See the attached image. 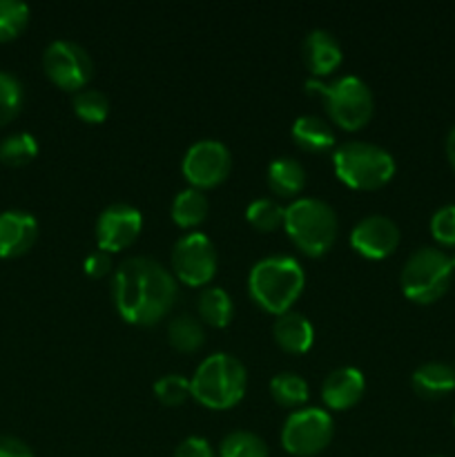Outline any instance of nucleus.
<instances>
[{
	"instance_id": "obj_1",
	"label": "nucleus",
	"mask_w": 455,
	"mask_h": 457,
	"mask_svg": "<svg viewBox=\"0 0 455 457\" xmlns=\"http://www.w3.org/2000/svg\"><path fill=\"white\" fill-rule=\"evenodd\" d=\"M116 312L132 326H154L177 299V279L168 268L150 257H129L112 277Z\"/></svg>"
},
{
	"instance_id": "obj_2",
	"label": "nucleus",
	"mask_w": 455,
	"mask_h": 457,
	"mask_svg": "<svg viewBox=\"0 0 455 457\" xmlns=\"http://www.w3.org/2000/svg\"><path fill=\"white\" fill-rule=\"evenodd\" d=\"M306 275L297 259L288 254H270L250 268L248 290L252 302L270 315H284L293 311L294 302L302 297Z\"/></svg>"
},
{
	"instance_id": "obj_3",
	"label": "nucleus",
	"mask_w": 455,
	"mask_h": 457,
	"mask_svg": "<svg viewBox=\"0 0 455 457\" xmlns=\"http://www.w3.org/2000/svg\"><path fill=\"white\" fill-rule=\"evenodd\" d=\"M192 397L210 411H228L239 404L248 386V370L228 353L205 357L190 379Z\"/></svg>"
},
{
	"instance_id": "obj_4",
	"label": "nucleus",
	"mask_w": 455,
	"mask_h": 457,
	"mask_svg": "<svg viewBox=\"0 0 455 457\" xmlns=\"http://www.w3.org/2000/svg\"><path fill=\"white\" fill-rule=\"evenodd\" d=\"M333 168L339 181L352 190H379L395 177V159L382 145L346 141L335 147Z\"/></svg>"
},
{
	"instance_id": "obj_5",
	"label": "nucleus",
	"mask_w": 455,
	"mask_h": 457,
	"mask_svg": "<svg viewBox=\"0 0 455 457\" xmlns=\"http://www.w3.org/2000/svg\"><path fill=\"white\" fill-rule=\"evenodd\" d=\"M306 89L308 94H315L324 101L330 119L348 132L361 129L373 116V92L360 76H339L330 83H324L319 79H308Z\"/></svg>"
},
{
	"instance_id": "obj_6",
	"label": "nucleus",
	"mask_w": 455,
	"mask_h": 457,
	"mask_svg": "<svg viewBox=\"0 0 455 457\" xmlns=\"http://www.w3.org/2000/svg\"><path fill=\"white\" fill-rule=\"evenodd\" d=\"M284 228L290 241L308 257H321L337 239V214L321 199H294L285 208Z\"/></svg>"
},
{
	"instance_id": "obj_7",
	"label": "nucleus",
	"mask_w": 455,
	"mask_h": 457,
	"mask_svg": "<svg viewBox=\"0 0 455 457\" xmlns=\"http://www.w3.org/2000/svg\"><path fill=\"white\" fill-rule=\"evenodd\" d=\"M453 275L451 257L444 250L431 248V245L418 248L406 259L400 272L401 293L413 303L428 306V303L444 297L446 290L451 288Z\"/></svg>"
},
{
	"instance_id": "obj_8",
	"label": "nucleus",
	"mask_w": 455,
	"mask_h": 457,
	"mask_svg": "<svg viewBox=\"0 0 455 457\" xmlns=\"http://www.w3.org/2000/svg\"><path fill=\"white\" fill-rule=\"evenodd\" d=\"M335 436V422L328 411L297 409L285 418L281 428V445L290 455L312 457L326 449Z\"/></svg>"
},
{
	"instance_id": "obj_9",
	"label": "nucleus",
	"mask_w": 455,
	"mask_h": 457,
	"mask_svg": "<svg viewBox=\"0 0 455 457\" xmlns=\"http://www.w3.org/2000/svg\"><path fill=\"white\" fill-rule=\"evenodd\" d=\"M43 70L54 85L67 92H80L94 76V61L87 49L74 40H54L43 54Z\"/></svg>"
},
{
	"instance_id": "obj_10",
	"label": "nucleus",
	"mask_w": 455,
	"mask_h": 457,
	"mask_svg": "<svg viewBox=\"0 0 455 457\" xmlns=\"http://www.w3.org/2000/svg\"><path fill=\"white\" fill-rule=\"evenodd\" d=\"M172 270L186 286H205L217 275V250L203 232H187L172 248Z\"/></svg>"
},
{
	"instance_id": "obj_11",
	"label": "nucleus",
	"mask_w": 455,
	"mask_h": 457,
	"mask_svg": "<svg viewBox=\"0 0 455 457\" xmlns=\"http://www.w3.org/2000/svg\"><path fill=\"white\" fill-rule=\"evenodd\" d=\"M232 168V154L217 138H201L181 161V172L187 179L190 187L208 190L221 186Z\"/></svg>"
},
{
	"instance_id": "obj_12",
	"label": "nucleus",
	"mask_w": 455,
	"mask_h": 457,
	"mask_svg": "<svg viewBox=\"0 0 455 457\" xmlns=\"http://www.w3.org/2000/svg\"><path fill=\"white\" fill-rule=\"evenodd\" d=\"M143 230L141 210L129 204H112L98 214L94 235L103 253H120L138 239Z\"/></svg>"
},
{
	"instance_id": "obj_13",
	"label": "nucleus",
	"mask_w": 455,
	"mask_h": 457,
	"mask_svg": "<svg viewBox=\"0 0 455 457\" xmlns=\"http://www.w3.org/2000/svg\"><path fill=\"white\" fill-rule=\"evenodd\" d=\"M351 245L352 250L366 259H379L391 257L400 245V228L393 219L384 217V214H368L351 232Z\"/></svg>"
},
{
	"instance_id": "obj_14",
	"label": "nucleus",
	"mask_w": 455,
	"mask_h": 457,
	"mask_svg": "<svg viewBox=\"0 0 455 457\" xmlns=\"http://www.w3.org/2000/svg\"><path fill=\"white\" fill-rule=\"evenodd\" d=\"M38 239V221L25 210L0 212V257H22Z\"/></svg>"
},
{
	"instance_id": "obj_15",
	"label": "nucleus",
	"mask_w": 455,
	"mask_h": 457,
	"mask_svg": "<svg viewBox=\"0 0 455 457\" xmlns=\"http://www.w3.org/2000/svg\"><path fill=\"white\" fill-rule=\"evenodd\" d=\"M366 391V379L360 369L342 366L328 373V378L321 384V400L330 411L352 409L361 400Z\"/></svg>"
},
{
	"instance_id": "obj_16",
	"label": "nucleus",
	"mask_w": 455,
	"mask_h": 457,
	"mask_svg": "<svg viewBox=\"0 0 455 457\" xmlns=\"http://www.w3.org/2000/svg\"><path fill=\"white\" fill-rule=\"evenodd\" d=\"M343 61V52L339 40L328 29H312L303 40V62L317 76H330Z\"/></svg>"
},
{
	"instance_id": "obj_17",
	"label": "nucleus",
	"mask_w": 455,
	"mask_h": 457,
	"mask_svg": "<svg viewBox=\"0 0 455 457\" xmlns=\"http://www.w3.org/2000/svg\"><path fill=\"white\" fill-rule=\"evenodd\" d=\"M272 335H275L277 346L290 355H303V353L310 351L312 342H315V328L308 321V317L294 311L277 317Z\"/></svg>"
},
{
	"instance_id": "obj_18",
	"label": "nucleus",
	"mask_w": 455,
	"mask_h": 457,
	"mask_svg": "<svg viewBox=\"0 0 455 457\" xmlns=\"http://www.w3.org/2000/svg\"><path fill=\"white\" fill-rule=\"evenodd\" d=\"M410 384L424 400H442L455 391V369L442 361H426L415 369Z\"/></svg>"
},
{
	"instance_id": "obj_19",
	"label": "nucleus",
	"mask_w": 455,
	"mask_h": 457,
	"mask_svg": "<svg viewBox=\"0 0 455 457\" xmlns=\"http://www.w3.org/2000/svg\"><path fill=\"white\" fill-rule=\"evenodd\" d=\"M293 141L297 143L302 150L312 152V154H321V152L333 150L337 138H335V129L330 128L328 120H324L317 114H303L293 123Z\"/></svg>"
},
{
	"instance_id": "obj_20",
	"label": "nucleus",
	"mask_w": 455,
	"mask_h": 457,
	"mask_svg": "<svg viewBox=\"0 0 455 457\" xmlns=\"http://www.w3.org/2000/svg\"><path fill=\"white\" fill-rule=\"evenodd\" d=\"M268 187L275 192L277 196H285V199H293L306 186V170L293 156H279V159L272 161L268 165Z\"/></svg>"
},
{
	"instance_id": "obj_21",
	"label": "nucleus",
	"mask_w": 455,
	"mask_h": 457,
	"mask_svg": "<svg viewBox=\"0 0 455 457\" xmlns=\"http://www.w3.org/2000/svg\"><path fill=\"white\" fill-rule=\"evenodd\" d=\"M196 311H199V320L203 324L212 326V328H226L235 315V303L226 290L219 288V286H210L199 295Z\"/></svg>"
},
{
	"instance_id": "obj_22",
	"label": "nucleus",
	"mask_w": 455,
	"mask_h": 457,
	"mask_svg": "<svg viewBox=\"0 0 455 457\" xmlns=\"http://www.w3.org/2000/svg\"><path fill=\"white\" fill-rule=\"evenodd\" d=\"M208 196L203 195V190H196V187H186V190L178 192L172 201V221L178 228H196L199 223L205 221L208 217Z\"/></svg>"
},
{
	"instance_id": "obj_23",
	"label": "nucleus",
	"mask_w": 455,
	"mask_h": 457,
	"mask_svg": "<svg viewBox=\"0 0 455 457\" xmlns=\"http://www.w3.org/2000/svg\"><path fill=\"white\" fill-rule=\"evenodd\" d=\"M168 342L178 353H196L205 342V330L196 317L178 315L168 324Z\"/></svg>"
},
{
	"instance_id": "obj_24",
	"label": "nucleus",
	"mask_w": 455,
	"mask_h": 457,
	"mask_svg": "<svg viewBox=\"0 0 455 457\" xmlns=\"http://www.w3.org/2000/svg\"><path fill=\"white\" fill-rule=\"evenodd\" d=\"M270 395L284 409H302L308 402V382L297 373H279L270 379Z\"/></svg>"
},
{
	"instance_id": "obj_25",
	"label": "nucleus",
	"mask_w": 455,
	"mask_h": 457,
	"mask_svg": "<svg viewBox=\"0 0 455 457\" xmlns=\"http://www.w3.org/2000/svg\"><path fill=\"white\" fill-rule=\"evenodd\" d=\"M36 154H38V141L29 132L9 134L0 141V161L4 165L21 168V165L31 163Z\"/></svg>"
},
{
	"instance_id": "obj_26",
	"label": "nucleus",
	"mask_w": 455,
	"mask_h": 457,
	"mask_svg": "<svg viewBox=\"0 0 455 457\" xmlns=\"http://www.w3.org/2000/svg\"><path fill=\"white\" fill-rule=\"evenodd\" d=\"M285 208L275 199H254L245 208V219L250 226L259 232H275L277 228L284 226Z\"/></svg>"
},
{
	"instance_id": "obj_27",
	"label": "nucleus",
	"mask_w": 455,
	"mask_h": 457,
	"mask_svg": "<svg viewBox=\"0 0 455 457\" xmlns=\"http://www.w3.org/2000/svg\"><path fill=\"white\" fill-rule=\"evenodd\" d=\"M219 457H268V446L257 433L235 431L221 440Z\"/></svg>"
},
{
	"instance_id": "obj_28",
	"label": "nucleus",
	"mask_w": 455,
	"mask_h": 457,
	"mask_svg": "<svg viewBox=\"0 0 455 457\" xmlns=\"http://www.w3.org/2000/svg\"><path fill=\"white\" fill-rule=\"evenodd\" d=\"M29 22V7L21 0H0V43L18 38Z\"/></svg>"
},
{
	"instance_id": "obj_29",
	"label": "nucleus",
	"mask_w": 455,
	"mask_h": 457,
	"mask_svg": "<svg viewBox=\"0 0 455 457\" xmlns=\"http://www.w3.org/2000/svg\"><path fill=\"white\" fill-rule=\"evenodd\" d=\"M74 112L85 123H103L107 119V114H110V101L98 89L85 87L80 92H76Z\"/></svg>"
},
{
	"instance_id": "obj_30",
	"label": "nucleus",
	"mask_w": 455,
	"mask_h": 457,
	"mask_svg": "<svg viewBox=\"0 0 455 457\" xmlns=\"http://www.w3.org/2000/svg\"><path fill=\"white\" fill-rule=\"evenodd\" d=\"M25 92H22L21 80L9 71L0 70V125H7L21 112Z\"/></svg>"
},
{
	"instance_id": "obj_31",
	"label": "nucleus",
	"mask_w": 455,
	"mask_h": 457,
	"mask_svg": "<svg viewBox=\"0 0 455 457\" xmlns=\"http://www.w3.org/2000/svg\"><path fill=\"white\" fill-rule=\"evenodd\" d=\"M192 395L190 379L183 375L170 373L154 382V397L163 406H181Z\"/></svg>"
},
{
	"instance_id": "obj_32",
	"label": "nucleus",
	"mask_w": 455,
	"mask_h": 457,
	"mask_svg": "<svg viewBox=\"0 0 455 457\" xmlns=\"http://www.w3.org/2000/svg\"><path fill=\"white\" fill-rule=\"evenodd\" d=\"M431 235L444 248H455V204L435 210L431 217Z\"/></svg>"
},
{
	"instance_id": "obj_33",
	"label": "nucleus",
	"mask_w": 455,
	"mask_h": 457,
	"mask_svg": "<svg viewBox=\"0 0 455 457\" xmlns=\"http://www.w3.org/2000/svg\"><path fill=\"white\" fill-rule=\"evenodd\" d=\"M85 275L92 277V279H101V277L110 275L112 270V254L96 250V253L87 254V259L83 262Z\"/></svg>"
},
{
	"instance_id": "obj_34",
	"label": "nucleus",
	"mask_w": 455,
	"mask_h": 457,
	"mask_svg": "<svg viewBox=\"0 0 455 457\" xmlns=\"http://www.w3.org/2000/svg\"><path fill=\"white\" fill-rule=\"evenodd\" d=\"M174 457H217L214 455L212 446L203 440V437H186L181 445L174 451Z\"/></svg>"
},
{
	"instance_id": "obj_35",
	"label": "nucleus",
	"mask_w": 455,
	"mask_h": 457,
	"mask_svg": "<svg viewBox=\"0 0 455 457\" xmlns=\"http://www.w3.org/2000/svg\"><path fill=\"white\" fill-rule=\"evenodd\" d=\"M0 457H34V453L21 437L0 436Z\"/></svg>"
},
{
	"instance_id": "obj_36",
	"label": "nucleus",
	"mask_w": 455,
	"mask_h": 457,
	"mask_svg": "<svg viewBox=\"0 0 455 457\" xmlns=\"http://www.w3.org/2000/svg\"><path fill=\"white\" fill-rule=\"evenodd\" d=\"M444 150H446V159H449L451 168L455 170V125L449 129V134H446Z\"/></svg>"
},
{
	"instance_id": "obj_37",
	"label": "nucleus",
	"mask_w": 455,
	"mask_h": 457,
	"mask_svg": "<svg viewBox=\"0 0 455 457\" xmlns=\"http://www.w3.org/2000/svg\"><path fill=\"white\" fill-rule=\"evenodd\" d=\"M449 257H451V266H453V272H455V253L449 254Z\"/></svg>"
},
{
	"instance_id": "obj_38",
	"label": "nucleus",
	"mask_w": 455,
	"mask_h": 457,
	"mask_svg": "<svg viewBox=\"0 0 455 457\" xmlns=\"http://www.w3.org/2000/svg\"><path fill=\"white\" fill-rule=\"evenodd\" d=\"M431 457H440V455H431Z\"/></svg>"
},
{
	"instance_id": "obj_39",
	"label": "nucleus",
	"mask_w": 455,
	"mask_h": 457,
	"mask_svg": "<svg viewBox=\"0 0 455 457\" xmlns=\"http://www.w3.org/2000/svg\"><path fill=\"white\" fill-rule=\"evenodd\" d=\"M453 424H455V420H453Z\"/></svg>"
}]
</instances>
